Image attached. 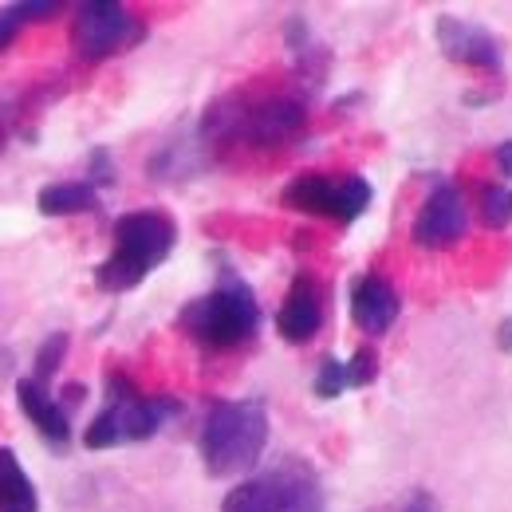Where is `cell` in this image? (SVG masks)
Segmentation results:
<instances>
[{"mask_svg":"<svg viewBox=\"0 0 512 512\" xmlns=\"http://www.w3.org/2000/svg\"><path fill=\"white\" fill-rule=\"evenodd\" d=\"M312 390H316V398H323V402H331V398H339L343 390H351V386H347V363H343L339 355H323Z\"/></svg>","mask_w":512,"mask_h":512,"instance_id":"obj_17","label":"cell"},{"mask_svg":"<svg viewBox=\"0 0 512 512\" xmlns=\"http://www.w3.org/2000/svg\"><path fill=\"white\" fill-rule=\"evenodd\" d=\"M375 379H379V355L371 347H359L351 355V363H347V386L351 390H363V386H371Z\"/></svg>","mask_w":512,"mask_h":512,"instance_id":"obj_20","label":"cell"},{"mask_svg":"<svg viewBox=\"0 0 512 512\" xmlns=\"http://www.w3.org/2000/svg\"><path fill=\"white\" fill-rule=\"evenodd\" d=\"M16 32H20V24H16L8 12H0V52H4V48L16 40Z\"/></svg>","mask_w":512,"mask_h":512,"instance_id":"obj_24","label":"cell"},{"mask_svg":"<svg viewBox=\"0 0 512 512\" xmlns=\"http://www.w3.org/2000/svg\"><path fill=\"white\" fill-rule=\"evenodd\" d=\"M16 402L24 410V418L40 430V438L52 449H64L71 442V418H67V406L36 379H20L16 383Z\"/></svg>","mask_w":512,"mask_h":512,"instance_id":"obj_13","label":"cell"},{"mask_svg":"<svg viewBox=\"0 0 512 512\" xmlns=\"http://www.w3.org/2000/svg\"><path fill=\"white\" fill-rule=\"evenodd\" d=\"M36 209L44 217H75L99 209V190L91 182H48L36 193Z\"/></svg>","mask_w":512,"mask_h":512,"instance_id":"obj_16","label":"cell"},{"mask_svg":"<svg viewBox=\"0 0 512 512\" xmlns=\"http://www.w3.org/2000/svg\"><path fill=\"white\" fill-rule=\"evenodd\" d=\"M284 40H288V48H292V60H296V71L304 75V83L320 87L327 67H331V52L312 36L308 20H304V16H292V20L284 24Z\"/></svg>","mask_w":512,"mask_h":512,"instance_id":"obj_14","label":"cell"},{"mask_svg":"<svg viewBox=\"0 0 512 512\" xmlns=\"http://www.w3.org/2000/svg\"><path fill=\"white\" fill-rule=\"evenodd\" d=\"M481 221H485V229H505L512 221V190L481 186Z\"/></svg>","mask_w":512,"mask_h":512,"instance_id":"obj_18","label":"cell"},{"mask_svg":"<svg viewBox=\"0 0 512 512\" xmlns=\"http://www.w3.org/2000/svg\"><path fill=\"white\" fill-rule=\"evenodd\" d=\"M320 327H323V292L308 272H300L292 280L280 312H276V331L288 343H312L320 335Z\"/></svg>","mask_w":512,"mask_h":512,"instance_id":"obj_12","label":"cell"},{"mask_svg":"<svg viewBox=\"0 0 512 512\" xmlns=\"http://www.w3.org/2000/svg\"><path fill=\"white\" fill-rule=\"evenodd\" d=\"M0 512H40V493L8 446H0Z\"/></svg>","mask_w":512,"mask_h":512,"instance_id":"obj_15","label":"cell"},{"mask_svg":"<svg viewBox=\"0 0 512 512\" xmlns=\"http://www.w3.org/2000/svg\"><path fill=\"white\" fill-rule=\"evenodd\" d=\"M434 40H438V48H442V56H446L449 64H461L469 67V71H485V75L501 79L505 48H501V40L489 28H481L473 20H461L453 12H442L434 20Z\"/></svg>","mask_w":512,"mask_h":512,"instance_id":"obj_10","label":"cell"},{"mask_svg":"<svg viewBox=\"0 0 512 512\" xmlns=\"http://www.w3.org/2000/svg\"><path fill=\"white\" fill-rule=\"evenodd\" d=\"M465 229H469V205H465V197H461V190L453 182L438 178L430 186V193H426L414 225H410L414 245L426 249V253H442V249H453L465 237Z\"/></svg>","mask_w":512,"mask_h":512,"instance_id":"obj_9","label":"cell"},{"mask_svg":"<svg viewBox=\"0 0 512 512\" xmlns=\"http://www.w3.org/2000/svg\"><path fill=\"white\" fill-rule=\"evenodd\" d=\"M497 166H501V178H512V138L497 142Z\"/></svg>","mask_w":512,"mask_h":512,"instance_id":"obj_25","label":"cell"},{"mask_svg":"<svg viewBox=\"0 0 512 512\" xmlns=\"http://www.w3.org/2000/svg\"><path fill=\"white\" fill-rule=\"evenodd\" d=\"M268 446V410L260 398H221L205 410L197 453L209 477H241Z\"/></svg>","mask_w":512,"mask_h":512,"instance_id":"obj_2","label":"cell"},{"mask_svg":"<svg viewBox=\"0 0 512 512\" xmlns=\"http://www.w3.org/2000/svg\"><path fill=\"white\" fill-rule=\"evenodd\" d=\"M64 355H67V335H64V331L48 335V339H44V347L36 351V367H32V379H36V383L48 386V379H52V375L60 371Z\"/></svg>","mask_w":512,"mask_h":512,"instance_id":"obj_19","label":"cell"},{"mask_svg":"<svg viewBox=\"0 0 512 512\" xmlns=\"http://www.w3.org/2000/svg\"><path fill=\"white\" fill-rule=\"evenodd\" d=\"M178 410L182 406L174 398H166V394H138L130 379L107 375V406L91 418V426L83 434V446L115 449V446H130V442H146Z\"/></svg>","mask_w":512,"mask_h":512,"instance_id":"obj_5","label":"cell"},{"mask_svg":"<svg viewBox=\"0 0 512 512\" xmlns=\"http://www.w3.org/2000/svg\"><path fill=\"white\" fill-rule=\"evenodd\" d=\"M371 512H438V501H434V493H426V489H410L406 497H398V501H390V505H379V509Z\"/></svg>","mask_w":512,"mask_h":512,"instance_id":"obj_21","label":"cell"},{"mask_svg":"<svg viewBox=\"0 0 512 512\" xmlns=\"http://www.w3.org/2000/svg\"><path fill=\"white\" fill-rule=\"evenodd\" d=\"M115 182V166H111V154L107 150H95L91 154V186H111Z\"/></svg>","mask_w":512,"mask_h":512,"instance_id":"obj_23","label":"cell"},{"mask_svg":"<svg viewBox=\"0 0 512 512\" xmlns=\"http://www.w3.org/2000/svg\"><path fill=\"white\" fill-rule=\"evenodd\" d=\"M308 123V107L292 95H229L213 103L197 127L201 150L209 146H280L296 138Z\"/></svg>","mask_w":512,"mask_h":512,"instance_id":"obj_1","label":"cell"},{"mask_svg":"<svg viewBox=\"0 0 512 512\" xmlns=\"http://www.w3.org/2000/svg\"><path fill=\"white\" fill-rule=\"evenodd\" d=\"M111 237H115V249L95 268V284H99V292L119 296V292L138 288L166 256L174 253L178 225L158 209H134V213H123L115 221Z\"/></svg>","mask_w":512,"mask_h":512,"instance_id":"obj_3","label":"cell"},{"mask_svg":"<svg viewBox=\"0 0 512 512\" xmlns=\"http://www.w3.org/2000/svg\"><path fill=\"white\" fill-rule=\"evenodd\" d=\"M16 24H24V20H44V16H52V12H60V4H44V0H24V4H8L4 8Z\"/></svg>","mask_w":512,"mask_h":512,"instance_id":"obj_22","label":"cell"},{"mask_svg":"<svg viewBox=\"0 0 512 512\" xmlns=\"http://www.w3.org/2000/svg\"><path fill=\"white\" fill-rule=\"evenodd\" d=\"M402 316V296L383 272H363L351 280V323L367 335H383Z\"/></svg>","mask_w":512,"mask_h":512,"instance_id":"obj_11","label":"cell"},{"mask_svg":"<svg viewBox=\"0 0 512 512\" xmlns=\"http://www.w3.org/2000/svg\"><path fill=\"white\" fill-rule=\"evenodd\" d=\"M497 347L512 355V316L509 320H501V327H497Z\"/></svg>","mask_w":512,"mask_h":512,"instance_id":"obj_26","label":"cell"},{"mask_svg":"<svg viewBox=\"0 0 512 512\" xmlns=\"http://www.w3.org/2000/svg\"><path fill=\"white\" fill-rule=\"evenodd\" d=\"M146 40V24L142 16H134L127 4H115V0H87L75 8V20H71V44L79 52V60H107V56H119L130 52Z\"/></svg>","mask_w":512,"mask_h":512,"instance_id":"obj_8","label":"cell"},{"mask_svg":"<svg viewBox=\"0 0 512 512\" xmlns=\"http://www.w3.org/2000/svg\"><path fill=\"white\" fill-rule=\"evenodd\" d=\"M178 327L205 351H237V347L253 343L256 327H260L256 292L233 268H221V284L190 300L178 312Z\"/></svg>","mask_w":512,"mask_h":512,"instance_id":"obj_4","label":"cell"},{"mask_svg":"<svg viewBox=\"0 0 512 512\" xmlns=\"http://www.w3.org/2000/svg\"><path fill=\"white\" fill-rule=\"evenodd\" d=\"M371 201H375V190L359 174H343V178H335V174H300L280 193L284 209L327 217V221H339V225H355L371 209Z\"/></svg>","mask_w":512,"mask_h":512,"instance_id":"obj_7","label":"cell"},{"mask_svg":"<svg viewBox=\"0 0 512 512\" xmlns=\"http://www.w3.org/2000/svg\"><path fill=\"white\" fill-rule=\"evenodd\" d=\"M221 512H327L323 509V481L312 461L284 457L272 469L256 473L229 489Z\"/></svg>","mask_w":512,"mask_h":512,"instance_id":"obj_6","label":"cell"}]
</instances>
